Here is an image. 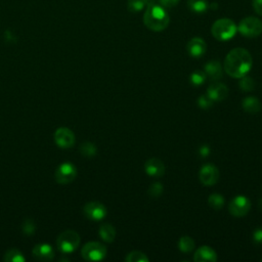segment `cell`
<instances>
[{"mask_svg":"<svg viewBox=\"0 0 262 262\" xmlns=\"http://www.w3.org/2000/svg\"><path fill=\"white\" fill-rule=\"evenodd\" d=\"M252 56L245 48L231 49L224 60V70L226 74L233 78H242L246 76L252 68Z\"/></svg>","mask_w":262,"mask_h":262,"instance_id":"obj_1","label":"cell"},{"mask_svg":"<svg viewBox=\"0 0 262 262\" xmlns=\"http://www.w3.org/2000/svg\"><path fill=\"white\" fill-rule=\"evenodd\" d=\"M145 12L143 14V23L145 27L151 31L160 32L165 30L170 21L169 14L160 2L154 1L147 4L145 7Z\"/></svg>","mask_w":262,"mask_h":262,"instance_id":"obj_2","label":"cell"},{"mask_svg":"<svg viewBox=\"0 0 262 262\" xmlns=\"http://www.w3.org/2000/svg\"><path fill=\"white\" fill-rule=\"evenodd\" d=\"M236 31L237 27L230 18H219L213 24L211 28L213 37L219 41L230 40L234 37Z\"/></svg>","mask_w":262,"mask_h":262,"instance_id":"obj_3","label":"cell"},{"mask_svg":"<svg viewBox=\"0 0 262 262\" xmlns=\"http://www.w3.org/2000/svg\"><path fill=\"white\" fill-rule=\"evenodd\" d=\"M80 244V235L73 229H67L62 231L56 239L58 250L63 254H70L74 252Z\"/></svg>","mask_w":262,"mask_h":262,"instance_id":"obj_4","label":"cell"},{"mask_svg":"<svg viewBox=\"0 0 262 262\" xmlns=\"http://www.w3.org/2000/svg\"><path fill=\"white\" fill-rule=\"evenodd\" d=\"M237 31L247 38L258 37L262 33V20L255 16H247L239 21Z\"/></svg>","mask_w":262,"mask_h":262,"instance_id":"obj_5","label":"cell"},{"mask_svg":"<svg viewBox=\"0 0 262 262\" xmlns=\"http://www.w3.org/2000/svg\"><path fill=\"white\" fill-rule=\"evenodd\" d=\"M81 255L87 261H100L106 256V248L101 243L89 242L83 246Z\"/></svg>","mask_w":262,"mask_h":262,"instance_id":"obj_6","label":"cell"},{"mask_svg":"<svg viewBox=\"0 0 262 262\" xmlns=\"http://www.w3.org/2000/svg\"><path fill=\"white\" fill-rule=\"evenodd\" d=\"M76 176H77V169L70 162L60 164L55 170V174H54L56 182L60 184H67L72 182L76 178Z\"/></svg>","mask_w":262,"mask_h":262,"instance_id":"obj_7","label":"cell"},{"mask_svg":"<svg viewBox=\"0 0 262 262\" xmlns=\"http://www.w3.org/2000/svg\"><path fill=\"white\" fill-rule=\"evenodd\" d=\"M251 208L250 200L245 195H236L231 200L228 206L229 213L235 217H243L248 214Z\"/></svg>","mask_w":262,"mask_h":262,"instance_id":"obj_8","label":"cell"},{"mask_svg":"<svg viewBox=\"0 0 262 262\" xmlns=\"http://www.w3.org/2000/svg\"><path fill=\"white\" fill-rule=\"evenodd\" d=\"M85 216L92 221L102 220L106 216V209L99 202H89L83 208Z\"/></svg>","mask_w":262,"mask_h":262,"instance_id":"obj_9","label":"cell"},{"mask_svg":"<svg viewBox=\"0 0 262 262\" xmlns=\"http://www.w3.org/2000/svg\"><path fill=\"white\" fill-rule=\"evenodd\" d=\"M200 181L204 184V185H214L219 178V171L217 169V167L211 163L209 164H205L201 170H200Z\"/></svg>","mask_w":262,"mask_h":262,"instance_id":"obj_10","label":"cell"},{"mask_svg":"<svg viewBox=\"0 0 262 262\" xmlns=\"http://www.w3.org/2000/svg\"><path fill=\"white\" fill-rule=\"evenodd\" d=\"M54 141L61 148H70L75 143V135L71 129L60 127L54 133Z\"/></svg>","mask_w":262,"mask_h":262,"instance_id":"obj_11","label":"cell"},{"mask_svg":"<svg viewBox=\"0 0 262 262\" xmlns=\"http://www.w3.org/2000/svg\"><path fill=\"white\" fill-rule=\"evenodd\" d=\"M186 50L190 56L199 58L206 53L207 44L204 39L200 37H194L188 41L186 45Z\"/></svg>","mask_w":262,"mask_h":262,"instance_id":"obj_12","label":"cell"},{"mask_svg":"<svg viewBox=\"0 0 262 262\" xmlns=\"http://www.w3.org/2000/svg\"><path fill=\"white\" fill-rule=\"evenodd\" d=\"M228 88L225 84L220 82H213L207 90V95L213 101H221L227 97Z\"/></svg>","mask_w":262,"mask_h":262,"instance_id":"obj_13","label":"cell"},{"mask_svg":"<svg viewBox=\"0 0 262 262\" xmlns=\"http://www.w3.org/2000/svg\"><path fill=\"white\" fill-rule=\"evenodd\" d=\"M32 255L39 261H51L54 258V250L48 244H38L33 248Z\"/></svg>","mask_w":262,"mask_h":262,"instance_id":"obj_14","label":"cell"},{"mask_svg":"<svg viewBox=\"0 0 262 262\" xmlns=\"http://www.w3.org/2000/svg\"><path fill=\"white\" fill-rule=\"evenodd\" d=\"M144 170L151 177H162L165 174V165L160 159L151 158L145 162Z\"/></svg>","mask_w":262,"mask_h":262,"instance_id":"obj_15","label":"cell"},{"mask_svg":"<svg viewBox=\"0 0 262 262\" xmlns=\"http://www.w3.org/2000/svg\"><path fill=\"white\" fill-rule=\"evenodd\" d=\"M193 260L195 262H215L217 260V255L209 246H202L194 252Z\"/></svg>","mask_w":262,"mask_h":262,"instance_id":"obj_16","label":"cell"},{"mask_svg":"<svg viewBox=\"0 0 262 262\" xmlns=\"http://www.w3.org/2000/svg\"><path fill=\"white\" fill-rule=\"evenodd\" d=\"M206 75L213 81H218L222 77V67L218 60H211L205 66Z\"/></svg>","mask_w":262,"mask_h":262,"instance_id":"obj_17","label":"cell"},{"mask_svg":"<svg viewBox=\"0 0 262 262\" xmlns=\"http://www.w3.org/2000/svg\"><path fill=\"white\" fill-rule=\"evenodd\" d=\"M243 108L250 114H256L261 110V102L257 97L248 96L242 102Z\"/></svg>","mask_w":262,"mask_h":262,"instance_id":"obj_18","label":"cell"},{"mask_svg":"<svg viewBox=\"0 0 262 262\" xmlns=\"http://www.w3.org/2000/svg\"><path fill=\"white\" fill-rule=\"evenodd\" d=\"M99 236L106 243H112L116 237V229L110 223H103L99 227Z\"/></svg>","mask_w":262,"mask_h":262,"instance_id":"obj_19","label":"cell"},{"mask_svg":"<svg viewBox=\"0 0 262 262\" xmlns=\"http://www.w3.org/2000/svg\"><path fill=\"white\" fill-rule=\"evenodd\" d=\"M187 7L194 13H205L209 8L207 0H187Z\"/></svg>","mask_w":262,"mask_h":262,"instance_id":"obj_20","label":"cell"},{"mask_svg":"<svg viewBox=\"0 0 262 262\" xmlns=\"http://www.w3.org/2000/svg\"><path fill=\"white\" fill-rule=\"evenodd\" d=\"M157 0H128L127 2V8L132 13H137L141 11L143 8L147 6L150 2H154Z\"/></svg>","mask_w":262,"mask_h":262,"instance_id":"obj_21","label":"cell"},{"mask_svg":"<svg viewBox=\"0 0 262 262\" xmlns=\"http://www.w3.org/2000/svg\"><path fill=\"white\" fill-rule=\"evenodd\" d=\"M178 248L182 253L188 254V253L192 252V250L194 248V242L190 236L183 235L180 237V239L178 242Z\"/></svg>","mask_w":262,"mask_h":262,"instance_id":"obj_22","label":"cell"},{"mask_svg":"<svg viewBox=\"0 0 262 262\" xmlns=\"http://www.w3.org/2000/svg\"><path fill=\"white\" fill-rule=\"evenodd\" d=\"M4 261L6 262H24L26 261L25 256L16 249L8 250L4 255Z\"/></svg>","mask_w":262,"mask_h":262,"instance_id":"obj_23","label":"cell"},{"mask_svg":"<svg viewBox=\"0 0 262 262\" xmlns=\"http://www.w3.org/2000/svg\"><path fill=\"white\" fill-rule=\"evenodd\" d=\"M80 152L86 158H92L96 154V146L91 142H83L80 145Z\"/></svg>","mask_w":262,"mask_h":262,"instance_id":"obj_24","label":"cell"},{"mask_svg":"<svg viewBox=\"0 0 262 262\" xmlns=\"http://www.w3.org/2000/svg\"><path fill=\"white\" fill-rule=\"evenodd\" d=\"M208 203L215 210H220L224 205V198L220 193H213L209 196Z\"/></svg>","mask_w":262,"mask_h":262,"instance_id":"obj_25","label":"cell"},{"mask_svg":"<svg viewBox=\"0 0 262 262\" xmlns=\"http://www.w3.org/2000/svg\"><path fill=\"white\" fill-rule=\"evenodd\" d=\"M125 260L127 262H148V258L146 257V255L140 251H132L130 252Z\"/></svg>","mask_w":262,"mask_h":262,"instance_id":"obj_26","label":"cell"},{"mask_svg":"<svg viewBox=\"0 0 262 262\" xmlns=\"http://www.w3.org/2000/svg\"><path fill=\"white\" fill-rule=\"evenodd\" d=\"M206 78H207V75L205 72H202V71H195L193 73H191L190 77H189V80H190V83L194 86H200L202 84H204V82L206 81Z\"/></svg>","mask_w":262,"mask_h":262,"instance_id":"obj_27","label":"cell"},{"mask_svg":"<svg viewBox=\"0 0 262 262\" xmlns=\"http://www.w3.org/2000/svg\"><path fill=\"white\" fill-rule=\"evenodd\" d=\"M241 79L242 80H241L238 86H239V88L243 91L248 92V91H253L254 90V88H255V81L251 77H247V75H246V76L242 77Z\"/></svg>","mask_w":262,"mask_h":262,"instance_id":"obj_28","label":"cell"},{"mask_svg":"<svg viewBox=\"0 0 262 262\" xmlns=\"http://www.w3.org/2000/svg\"><path fill=\"white\" fill-rule=\"evenodd\" d=\"M163 192V185L160 183V182H155L152 183L149 188H148V195L151 196V198H158L162 194Z\"/></svg>","mask_w":262,"mask_h":262,"instance_id":"obj_29","label":"cell"},{"mask_svg":"<svg viewBox=\"0 0 262 262\" xmlns=\"http://www.w3.org/2000/svg\"><path fill=\"white\" fill-rule=\"evenodd\" d=\"M36 230V225H35V222L32 220V219H26L24 220V223H23V232L27 235H32L34 234Z\"/></svg>","mask_w":262,"mask_h":262,"instance_id":"obj_30","label":"cell"},{"mask_svg":"<svg viewBox=\"0 0 262 262\" xmlns=\"http://www.w3.org/2000/svg\"><path fill=\"white\" fill-rule=\"evenodd\" d=\"M198 104L201 108L207 110V108H210L213 105V100L207 94L206 95H201L198 98Z\"/></svg>","mask_w":262,"mask_h":262,"instance_id":"obj_31","label":"cell"},{"mask_svg":"<svg viewBox=\"0 0 262 262\" xmlns=\"http://www.w3.org/2000/svg\"><path fill=\"white\" fill-rule=\"evenodd\" d=\"M253 241L255 244H262V227H258L253 232Z\"/></svg>","mask_w":262,"mask_h":262,"instance_id":"obj_32","label":"cell"},{"mask_svg":"<svg viewBox=\"0 0 262 262\" xmlns=\"http://www.w3.org/2000/svg\"><path fill=\"white\" fill-rule=\"evenodd\" d=\"M252 5L255 12L259 15H262V0H253Z\"/></svg>","mask_w":262,"mask_h":262,"instance_id":"obj_33","label":"cell"},{"mask_svg":"<svg viewBox=\"0 0 262 262\" xmlns=\"http://www.w3.org/2000/svg\"><path fill=\"white\" fill-rule=\"evenodd\" d=\"M158 1H159L160 4H162L164 7L170 8V7H173V6L177 5L180 0H158Z\"/></svg>","mask_w":262,"mask_h":262,"instance_id":"obj_34","label":"cell"},{"mask_svg":"<svg viewBox=\"0 0 262 262\" xmlns=\"http://www.w3.org/2000/svg\"><path fill=\"white\" fill-rule=\"evenodd\" d=\"M209 152H210V147H209L208 145H204V146H202V147L200 148V154H201V156H202L203 158L207 157V156L209 155Z\"/></svg>","mask_w":262,"mask_h":262,"instance_id":"obj_35","label":"cell"},{"mask_svg":"<svg viewBox=\"0 0 262 262\" xmlns=\"http://www.w3.org/2000/svg\"><path fill=\"white\" fill-rule=\"evenodd\" d=\"M258 208H259V210L262 212V199H260L259 202H258Z\"/></svg>","mask_w":262,"mask_h":262,"instance_id":"obj_36","label":"cell"}]
</instances>
